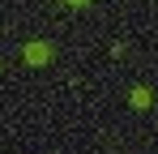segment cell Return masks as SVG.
Masks as SVG:
<instances>
[{"instance_id":"1","label":"cell","mask_w":158,"mask_h":154,"mask_svg":"<svg viewBox=\"0 0 158 154\" xmlns=\"http://www.w3.org/2000/svg\"><path fill=\"white\" fill-rule=\"evenodd\" d=\"M22 60H26V64H34V69H39V64H47V60H52V43H47V39H34V43H26Z\"/></svg>"},{"instance_id":"3","label":"cell","mask_w":158,"mask_h":154,"mask_svg":"<svg viewBox=\"0 0 158 154\" xmlns=\"http://www.w3.org/2000/svg\"><path fill=\"white\" fill-rule=\"evenodd\" d=\"M64 4H73V9H81V4H90V0H64Z\"/></svg>"},{"instance_id":"2","label":"cell","mask_w":158,"mask_h":154,"mask_svg":"<svg viewBox=\"0 0 158 154\" xmlns=\"http://www.w3.org/2000/svg\"><path fill=\"white\" fill-rule=\"evenodd\" d=\"M128 103L137 107V111H145V107H150V90H145V86H137V90L128 94Z\"/></svg>"}]
</instances>
